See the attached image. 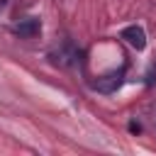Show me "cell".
Wrapping results in <instances>:
<instances>
[{
	"label": "cell",
	"mask_w": 156,
	"mask_h": 156,
	"mask_svg": "<svg viewBox=\"0 0 156 156\" xmlns=\"http://www.w3.org/2000/svg\"><path fill=\"white\" fill-rule=\"evenodd\" d=\"M122 39H127L134 49H144L146 46V37H144V29L141 27H136V24H132V27H127L124 32H122Z\"/></svg>",
	"instance_id": "cell-1"
},
{
	"label": "cell",
	"mask_w": 156,
	"mask_h": 156,
	"mask_svg": "<svg viewBox=\"0 0 156 156\" xmlns=\"http://www.w3.org/2000/svg\"><path fill=\"white\" fill-rule=\"evenodd\" d=\"M17 34L20 37H37L39 34V20H24L22 24H17Z\"/></svg>",
	"instance_id": "cell-2"
},
{
	"label": "cell",
	"mask_w": 156,
	"mask_h": 156,
	"mask_svg": "<svg viewBox=\"0 0 156 156\" xmlns=\"http://www.w3.org/2000/svg\"><path fill=\"white\" fill-rule=\"evenodd\" d=\"M122 80V73H112V76H105V80H98V90L102 93H112Z\"/></svg>",
	"instance_id": "cell-3"
},
{
	"label": "cell",
	"mask_w": 156,
	"mask_h": 156,
	"mask_svg": "<svg viewBox=\"0 0 156 156\" xmlns=\"http://www.w3.org/2000/svg\"><path fill=\"white\" fill-rule=\"evenodd\" d=\"M129 132H141V127H139L136 122H132V124H129Z\"/></svg>",
	"instance_id": "cell-4"
}]
</instances>
